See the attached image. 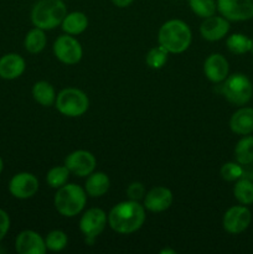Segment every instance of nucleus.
<instances>
[{
  "instance_id": "nucleus-20",
  "label": "nucleus",
  "mask_w": 253,
  "mask_h": 254,
  "mask_svg": "<svg viewBox=\"0 0 253 254\" xmlns=\"http://www.w3.org/2000/svg\"><path fill=\"white\" fill-rule=\"evenodd\" d=\"M62 30L68 35H79L88 26V17L84 12L73 11L64 16L61 24Z\"/></svg>"
},
{
  "instance_id": "nucleus-14",
  "label": "nucleus",
  "mask_w": 253,
  "mask_h": 254,
  "mask_svg": "<svg viewBox=\"0 0 253 254\" xmlns=\"http://www.w3.org/2000/svg\"><path fill=\"white\" fill-rule=\"evenodd\" d=\"M173 192L168 188L156 186L153 188L144 198V207L150 212H163L173 205Z\"/></svg>"
},
{
  "instance_id": "nucleus-15",
  "label": "nucleus",
  "mask_w": 253,
  "mask_h": 254,
  "mask_svg": "<svg viewBox=\"0 0 253 254\" xmlns=\"http://www.w3.org/2000/svg\"><path fill=\"white\" fill-rule=\"evenodd\" d=\"M230 31V22L223 16L206 17L200 26L201 36L207 41H218Z\"/></svg>"
},
{
  "instance_id": "nucleus-4",
  "label": "nucleus",
  "mask_w": 253,
  "mask_h": 254,
  "mask_svg": "<svg viewBox=\"0 0 253 254\" xmlns=\"http://www.w3.org/2000/svg\"><path fill=\"white\" fill-rule=\"evenodd\" d=\"M57 212L63 217H74L82 212L87 202V192L76 184H66L57 189L54 198Z\"/></svg>"
},
{
  "instance_id": "nucleus-29",
  "label": "nucleus",
  "mask_w": 253,
  "mask_h": 254,
  "mask_svg": "<svg viewBox=\"0 0 253 254\" xmlns=\"http://www.w3.org/2000/svg\"><path fill=\"white\" fill-rule=\"evenodd\" d=\"M168 54L166 49H164L161 45L153 47L146 55V64L154 69L161 68L168 61Z\"/></svg>"
},
{
  "instance_id": "nucleus-2",
  "label": "nucleus",
  "mask_w": 253,
  "mask_h": 254,
  "mask_svg": "<svg viewBox=\"0 0 253 254\" xmlns=\"http://www.w3.org/2000/svg\"><path fill=\"white\" fill-rule=\"evenodd\" d=\"M158 40L159 45H161L170 54H181L190 46L192 34L185 21L173 19L161 25Z\"/></svg>"
},
{
  "instance_id": "nucleus-35",
  "label": "nucleus",
  "mask_w": 253,
  "mask_h": 254,
  "mask_svg": "<svg viewBox=\"0 0 253 254\" xmlns=\"http://www.w3.org/2000/svg\"><path fill=\"white\" fill-rule=\"evenodd\" d=\"M2 168H4V163H2V159L0 158V174H1V171H2Z\"/></svg>"
},
{
  "instance_id": "nucleus-7",
  "label": "nucleus",
  "mask_w": 253,
  "mask_h": 254,
  "mask_svg": "<svg viewBox=\"0 0 253 254\" xmlns=\"http://www.w3.org/2000/svg\"><path fill=\"white\" fill-rule=\"evenodd\" d=\"M54 54L59 61L66 64H76L81 61L83 50L72 35H61L54 44Z\"/></svg>"
},
{
  "instance_id": "nucleus-18",
  "label": "nucleus",
  "mask_w": 253,
  "mask_h": 254,
  "mask_svg": "<svg viewBox=\"0 0 253 254\" xmlns=\"http://www.w3.org/2000/svg\"><path fill=\"white\" fill-rule=\"evenodd\" d=\"M231 130L238 135H248L253 133V108H240L230 119Z\"/></svg>"
},
{
  "instance_id": "nucleus-31",
  "label": "nucleus",
  "mask_w": 253,
  "mask_h": 254,
  "mask_svg": "<svg viewBox=\"0 0 253 254\" xmlns=\"http://www.w3.org/2000/svg\"><path fill=\"white\" fill-rule=\"evenodd\" d=\"M144 192H145V189L140 183H131L126 189V196L129 197V200L133 201H139L140 198H143Z\"/></svg>"
},
{
  "instance_id": "nucleus-21",
  "label": "nucleus",
  "mask_w": 253,
  "mask_h": 254,
  "mask_svg": "<svg viewBox=\"0 0 253 254\" xmlns=\"http://www.w3.org/2000/svg\"><path fill=\"white\" fill-rule=\"evenodd\" d=\"M32 97L41 106L51 107L56 102L57 96L52 84L46 81H39L32 87Z\"/></svg>"
},
{
  "instance_id": "nucleus-13",
  "label": "nucleus",
  "mask_w": 253,
  "mask_h": 254,
  "mask_svg": "<svg viewBox=\"0 0 253 254\" xmlns=\"http://www.w3.org/2000/svg\"><path fill=\"white\" fill-rule=\"evenodd\" d=\"M15 248L19 254H45V240L37 232L31 230L22 231L15 241Z\"/></svg>"
},
{
  "instance_id": "nucleus-16",
  "label": "nucleus",
  "mask_w": 253,
  "mask_h": 254,
  "mask_svg": "<svg viewBox=\"0 0 253 254\" xmlns=\"http://www.w3.org/2000/svg\"><path fill=\"white\" fill-rule=\"evenodd\" d=\"M228 61L221 54H212L206 59L203 64V72L207 79L213 83H221L228 77Z\"/></svg>"
},
{
  "instance_id": "nucleus-6",
  "label": "nucleus",
  "mask_w": 253,
  "mask_h": 254,
  "mask_svg": "<svg viewBox=\"0 0 253 254\" xmlns=\"http://www.w3.org/2000/svg\"><path fill=\"white\" fill-rule=\"evenodd\" d=\"M222 94L230 103L235 106H245L253 97V86L250 78L245 74H231L223 81Z\"/></svg>"
},
{
  "instance_id": "nucleus-22",
  "label": "nucleus",
  "mask_w": 253,
  "mask_h": 254,
  "mask_svg": "<svg viewBox=\"0 0 253 254\" xmlns=\"http://www.w3.org/2000/svg\"><path fill=\"white\" fill-rule=\"evenodd\" d=\"M47 44V37L45 34V30L40 29V27H35V29L30 30L25 36V49L30 54H39L45 49Z\"/></svg>"
},
{
  "instance_id": "nucleus-10",
  "label": "nucleus",
  "mask_w": 253,
  "mask_h": 254,
  "mask_svg": "<svg viewBox=\"0 0 253 254\" xmlns=\"http://www.w3.org/2000/svg\"><path fill=\"white\" fill-rule=\"evenodd\" d=\"M252 221L251 211L246 206H233L228 208L223 215L222 225L226 232L231 235H238L248 228Z\"/></svg>"
},
{
  "instance_id": "nucleus-1",
  "label": "nucleus",
  "mask_w": 253,
  "mask_h": 254,
  "mask_svg": "<svg viewBox=\"0 0 253 254\" xmlns=\"http://www.w3.org/2000/svg\"><path fill=\"white\" fill-rule=\"evenodd\" d=\"M145 207L138 201H123L114 206L108 215V225L121 235L136 232L145 222Z\"/></svg>"
},
{
  "instance_id": "nucleus-30",
  "label": "nucleus",
  "mask_w": 253,
  "mask_h": 254,
  "mask_svg": "<svg viewBox=\"0 0 253 254\" xmlns=\"http://www.w3.org/2000/svg\"><path fill=\"white\" fill-rule=\"evenodd\" d=\"M243 175V169L238 163H226L221 168V176L226 181L240 180Z\"/></svg>"
},
{
  "instance_id": "nucleus-24",
  "label": "nucleus",
  "mask_w": 253,
  "mask_h": 254,
  "mask_svg": "<svg viewBox=\"0 0 253 254\" xmlns=\"http://www.w3.org/2000/svg\"><path fill=\"white\" fill-rule=\"evenodd\" d=\"M226 46L228 51L235 55L247 54L252 47V39H248L243 34H232L226 40Z\"/></svg>"
},
{
  "instance_id": "nucleus-28",
  "label": "nucleus",
  "mask_w": 253,
  "mask_h": 254,
  "mask_svg": "<svg viewBox=\"0 0 253 254\" xmlns=\"http://www.w3.org/2000/svg\"><path fill=\"white\" fill-rule=\"evenodd\" d=\"M68 242V238L67 235L63 231L55 230L47 235V237L45 238V245H46L47 250L52 251V252H61L62 250H64Z\"/></svg>"
},
{
  "instance_id": "nucleus-17",
  "label": "nucleus",
  "mask_w": 253,
  "mask_h": 254,
  "mask_svg": "<svg viewBox=\"0 0 253 254\" xmlns=\"http://www.w3.org/2000/svg\"><path fill=\"white\" fill-rule=\"evenodd\" d=\"M25 60L17 54H7L0 59V77L4 79H15L25 71Z\"/></svg>"
},
{
  "instance_id": "nucleus-3",
  "label": "nucleus",
  "mask_w": 253,
  "mask_h": 254,
  "mask_svg": "<svg viewBox=\"0 0 253 254\" xmlns=\"http://www.w3.org/2000/svg\"><path fill=\"white\" fill-rule=\"evenodd\" d=\"M67 6L62 0H39L31 10V21L42 30H52L62 24Z\"/></svg>"
},
{
  "instance_id": "nucleus-19",
  "label": "nucleus",
  "mask_w": 253,
  "mask_h": 254,
  "mask_svg": "<svg viewBox=\"0 0 253 254\" xmlns=\"http://www.w3.org/2000/svg\"><path fill=\"white\" fill-rule=\"evenodd\" d=\"M109 186H111V181L106 174L101 173V171H97V173L93 171L87 178L84 190H86L87 195H89L91 197H101L109 190Z\"/></svg>"
},
{
  "instance_id": "nucleus-26",
  "label": "nucleus",
  "mask_w": 253,
  "mask_h": 254,
  "mask_svg": "<svg viewBox=\"0 0 253 254\" xmlns=\"http://www.w3.org/2000/svg\"><path fill=\"white\" fill-rule=\"evenodd\" d=\"M189 5H190L193 14L202 17V19L212 16L217 10L216 0H189Z\"/></svg>"
},
{
  "instance_id": "nucleus-8",
  "label": "nucleus",
  "mask_w": 253,
  "mask_h": 254,
  "mask_svg": "<svg viewBox=\"0 0 253 254\" xmlns=\"http://www.w3.org/2000/svg\"><path fill=\"white\" fill-rule=\"evenodd\" d=\"M107 221H108L107 213L102 208H89L79 220V230L86 236L87 241L92 243L94 238L103 232L107 226Z\"/></svg>"
},
{
  "instance_id": "nucleus-27",
  "label": "nucleus",
  "mask_w": 253,
  "mask_h": 254,
  "mask_svg": "<svg viewBox=\"0 0 253 254\" xmlns=\"http://www.w3.org/2000/svg\"><path fill=\"white\" fill-rule=\"evenodd\" d=\"M69 178V170L64 166H55L47 173L46 181L51 188L60 189L61 186L66 185Z\"/></svg>"
},
{
  "instance_id": "nucleus-33",
  "label": "nucleus",
  "mask_w": 253,
  "mask_h": 254,
  "mask_svg": "<svg viewBox=\"0 0 253 254\" xmlns=\"http://www.w3.org/2000/svg\"><path fill=\"white\" fill-rule=\"evenodd\" d=\"M133 1L134 0H112V2H113V4L118 7L129 6V5H130Z\"/></svg>"
},
{
  "instance_id": "nucleus-25",
  "label": "nucleus",
  "mask_w": 253,
  "mask_h": 254,
  "mask_svg": "<svg viewBox=\"0 0 253 254\" xmlns=\"http://www.w3.org/2000/svg\"><path fill=\"white\" fill-rule=\"evenodd\" d=\"M233 195L241 205L253 203V183L247 179H240L233 189Z\"/></svg>"
},
{
  "instance_id": "nucleus-36",
  "label": "nucleus",
  "mask_w": 253,
  "mask_h": 254,
  "mask_svg": "<svg viewBox=\"0 0 253 254\" xmlns=\"http://www.w3.org/2000/svg\"><path fill=\"white\" fill-rule=\"evenodd\" d=\"M251 52H252V55H253V39H252V47H251Z\"/></svg>"
},
{
  "instance_id": "nucleus-32",
  "label": "nucleus",
  "mask_w": 253,
  "mask_h": 254,
  "mask_svg": "<svg viewBox=\"0 0 253 254\" xmlns=\"http://www.w3.org/2000/svg\"><path fill=\"white\" fill-rule=\"evenodd\" d=\"M9 228H10L9 215H7L4 210L0 208V242H1L2 238L5 237V235L7 233Z\"/></svg>"
},
{
  "instance_id": "nucleus-5",
  "label": "nucleus",
  "mask_w": 253,
  "mask_h": 254,
  "mask_svg": "<svg viewBox=\"0 0 253 254\" xmlns=\"http://www.w3.org/2000/svg\"><path fill=\"white\" fill-rule=\"evenodd\" d=\"M55 106L61 114L74 118L86 113L89 107V99L81 89L64 88L57 94Z\"/></svg>"
},
{
  "instance_id": "nucleus-9",
  "label": "nucleus",
  "mask_w": 253,
  "mask_h": 254,
  "mask_svg": "<svg viewBox=\"0 0 253 254\" xmlns=\"http://www.w3.org/2000/svg\"><path fill=\"white\" fill-rule=\"evenodd\" d=\"M216 4L228 21H246L253 17V0H216Z\"/></svg>"
},
{
  "instance_id": "nucleus-34",
  "label": "nucleus",
  "mask_w": 253,
  "mask_h": 254,
  "mask_svg": "<svg viewBox=\"0 0 253 254\" xmlns=\"http://www.w3.org/2000/svg\"><path fill=\"white\" fill-rule=\"evenodd\" d=\"M166 253H169V254H176V252L174 250H163V251H160V254H166Z\"/></svg>"
},
{
  "instance_id": "nucleus-12",
  "label": "nucleus",
  "mask_w": 253,
  "mask_h": 254,
  "mask_svg": "<svg viewBox=\"0 0 253 254\" xmlns=\"http://www.w3.org/2000/svg\"><path fill=\"white\" fill-rule=\"evenodd\" d=\"M39 190V180L30 173H19L10 180L9 191L14 197L26 200L36 195Z\"/></svg>"
},
{
  "instance_id": "nucleus-23",
  "label": "nucleus",
  "mask_w": 253,
  "mask_h": 254,
  "mask_svg": "<svg viewBox=\"0 0 253 254\" xmlns=\"http://www.w3.org/2000/svg\"><path fill=\"white\" fill-rule=\"evenodd\" d=\"M235 158L241 165H250L253 163V136L245 135L237 143L235 149Z\"/></svg>"
},
{
  "instance_id": "nucleus-11",
  "label": "nucleus",
  "mask_w": 253,
  "mask_h": 254,
  "mask_svg": "<svg viewBox=\"0 0 253 254\" xmlns=\"http://www.w3.org/2000/svg\"><path fill=\"white\" fill-rule=\"evenodd\" d=\"M96 158L92 153L87 150H76L67 155L64 160V165L68 169L69 173L74 174L79 178L91 175L96 169Z\"/></svg>"
}]
</instances>
